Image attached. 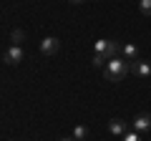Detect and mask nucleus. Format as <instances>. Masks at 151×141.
<instances>
[{
    "instance_id": "20e7f679",
    "label": "nucleus",
    "mask_w": 151,
    "mask_h": 141,
    "mask_svg": "<svg viewBox=\"0 0 151 141\" xmlns=\"http://www.w3.org/2000/svg\"><path fill=\"white\" fill-rule=\"evenodd\" d=\"M129 73H134V76H151V65L146 63V60H134V63L129 65Z\"/></svg>"
},
{
    "instance_id": "ddd939ff",
    "label": "nucleus",
    "mask_w": 151,
    "mask_h": 141,
    "mask_svg": "<svg viewBox=\"0 0 151 141\" xmlns=\"http://www.w3.org/2000/svg\"><path fill=\"white\" fill-rule=\"evenodd\" d=\"M106 63H108V60L103 58L101 53H96V55H93V65H106Z\"/></svg>"
},
{
    "instance_id": "6e6552de",
    "label": "nucleus",
    "mask_w": 151,
    "mask_h": 141,
    "mask_svg": "<svg viewBox=\"0 0 151 141\" xmlns=\"http://www.w3.org/2000/svg\"><path fill=\"white\" fill-rule=\"evenodd\" d=\"M58 48H60L58 38H45L43 43H40V50H43L45 55H53V53H58Z\"/></svg>"
},
{
    "instance_id": "f8f14e48",
    "label": "nucleus",
    "mask_w": 151,
    "mask_h": 141,
    "mask_svg": "<svg viewBox=\"0 0 151 141\" xmlns=\"http://www.w3.org/2000/svg\"><path fill=\"white\" fill-rule=\"evenodd\" d=\"M124 141H141V136H139V131H134V134L126 131V134H124Z\"/></svg>"
},
{
    "instance_id": "1a4fd4ad",
    "label": "nucleus",
    "mask_w": 151,
    "mask_h": 141,
    "mask_svg": "<svg viewBox=\"0 0 151 141\" xmlns=\"http://www.w3.org/2000/svg\"><path fill=\"white\" fill-rule=\"evenodd\" d=\"M10 38H13V45H20L23 40H25V30H20V28H18V30H13Z\"/></svg>"
},
{
    "instance_id": "0eeeda50",
    "label": "nucleus",
    "mask_w": 151,
    "mask_h": 141,
    "mask_svg": "<svg viewBox=\"0 0 151 141\" xmlns=\"http://www.w3.org/2000/svg\"><path fill=\"white\" fill-rule=\"evenodd\" d=\"M108 129H111V134L124 136L126 131H129V124H126L124 119H111V121H108Z\"/></svg>"
},
{
    "instance_id": "4468645a",
    "label": "nucleus",
    "mask_w": 151,
    "mask_h": 141,
    "mask_svg": "<svg viewBox=\"0 0 151 141\" xmlns=\"http://www.w3.org/2000/svg\"><path fill=\"white\" fill-rule=\"evenodd\" d=\"M70 3H73V5H78V3H83V0H70Z\"/></svg>"
},
{
    "instance_id": "9d476101",
    "label": "nucleus",
    "mask_w": 151,
    "mask_h": 141,
    "mask_svg": "<svg viewBox=\"0 0 151 141\" xmlns=\"http://www.w3.org/2000/svg\"><path fill=\"white\" fill-rule=\"evenodd\" d=\"M86 136H88V129H86V126H76V131H73V139H76V141L86 139Z\"/></svg>"
},
{
    "instance_id": "f257e3e1",
    "label": "nucleus",
    "mask_w": 151,
    "mask_h": 141,
    "mask_svg": "<svg viewBox=\"0 0 151 141\" xmlns=\"http://www.w3.org/2000/svg\"><path fill=\"white\" fill-rule=\"evenodd\" d=\"M126 73H129V63H126L121 55L111 58V60L106 63V68H103V76H106V81H121Z\"/></svg>"
},
{
    "instance_id": "423d86ee",
    "label": "nucleus",
    "mask_w": 151,
    "mask_h": 141,
    "mask_svg": "<svg viewBox=\"0 0 151 141\" xmlns=\"http://www.w3.org/2000/svg\"><path fill=\"white\" fill-rule=\"evenodd\" d=\"M134 129L139 131V134H141V131H149L151 129V114H139L134 119Z\"/></svg>"
},
{
    "instance_id": "f03ea898",
    "label": "nucleus",
    "mask_w": 151,
    "mask_h": 141,
    "mask_svg": "<svg viewBox=\"0 0 151 141\" xmlns=\"http://www.w3.org/2000/svg\"><path fill=\"white\" fill-rule=\"evenodd\" d=\"M96 53H101L106 60H111V58H116V55L121 53V45L116 43V40H98L96 43Z\"/></svg>"
},
{
    "instance_id": "7ed1b4c3",
    "label": "nucleus",
    "mask_w": 151,
    "mask_h": 141,
    "mask_svg": "<svg viewBox=\"0 0 151 141\" xmlns=\"http://www.w3.org/2000/svg\"><path fill=\"white\" fill-rule=\"evenodd\" d=\"M3 60H5L8 65H18L23 60V48H20V45H10V48L3 53Z\"/></svg>"
},
{
    "instance_id": "9b49d317",
    "label": "nucleus",
    "mask_w": 151,
    "mask_h": 141,
    "mask_svg": "<svg viewBox=\"0 0 151 141\" xmlns=\"http://www.w3.org/2000/svg\"><path fill=\"white\" fill-rule=\"evenodd\" d=\"M139 8H141V13H144V15H151V0H141Z\"/></svg>"
},
{
    "instance_id": "39448f33",
    "label": "nucleus",
    "mask_w": 151,
    "mask_h": 141,
    "mask_svg": "<svg viewBox=\"0 0 151 141\" xmlns=\"http://www.w3.org/2000/svg\"><path fill=\"white\" fill-rule=\"evenodd\" d=\"M121 58L124 60H139V45H134V43H126V45H121Z\"/></svg>"
},
{
    "instance_id": "2eb2a0df",
    "label": "nucleus",
    "mask_w": 151,
    "mask_h": 141,
    "mask_svg": "<svg viewBox=\"0 0 151 141\" xmlns=\"http://www.w3.org/2000/svg\"><path fill=\"white\" fill-rule=\"evenodd\" d=\"M60 141H76V139H73V136H70V139H60Z\"/></svg>"
}]
</instances>
